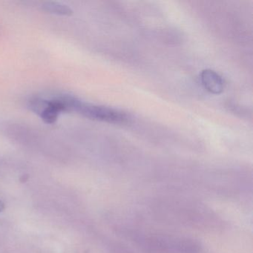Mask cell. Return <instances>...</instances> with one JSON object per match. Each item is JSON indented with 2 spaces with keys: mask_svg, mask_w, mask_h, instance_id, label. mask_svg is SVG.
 <instances>
[{
  "mask_svg": "<svg viewBox=\"0 0 253 253\" xmlns=\"http://www.w3.org/2000/svg\"><path fill=\"white\" fill-rule=\"evenodd\" d=\"M72 100L70 96H63L53 100L33 98L29 101V107L38 114L44 122L52 124L57 121L61 112H72Z\"/></svg>",
  "mask_w": 253,
  "mask_h": 253,
  "instance_id": "6da1fadb",
  "label": "cell"
},
{
  "mask_svg": "<svg viewBox=\"0 0 253 253\" xmlns=\"http://www.w3.org/2000/svg\"><path fill=\"white\" fill-rule=\"evenodd\" d=\"M201 83L204 88L214 94H220L224 89V82L221 77L214 71L206 69L201 74Z\"/></svg>",
  "mask_w": 253,
  "mask_h": 253,
  "instance_id": "3957f363",
  "label": "cell"
},
{
  "mask_svg": "<svg viewBox=\"0 0 253 253\" xmlns=\"http://www.w3.org/2000/svg\"><path fill=\"white\" fill-rule=\"evenodd\" d=\"M73 112H78L88 119L109 124H124L127 121L124 112L106 106L84 103L76 98L74 100Z\"/></svg>",
  "mask_w": 253,
  "mask_h": 253,
  "instance_id": "7a4b0ae2",
  "label": "cell"
},
{
  "mask_svg": "<svg viewBox=\"0 0 253 253\" xmlns=\"http://www.w3.org/2000/svg\"><path fill=\"white\" fill-rule=\"evenodd\" d=\"M4 209H5V204L2 201H0V211H2Z\"/></svg>",
  "mask_w": 253,
  "mask_h": 253,
  "instance_id": "5b68a950",
  "label": "cell"
},
{
  "mask_svg": "<svg viewBox=\"0 0 253 253\" xmlns=\"http://www.w3.org/2000/svg\"><path fill=\"white\" fill-rule=\"evenodd\" d=\"M42 8L46 12L62 16H71L73 14V10L63 3L57 2H45L42 3Z\"/></svg>",
  "mask_w": 253,
  "mask_h": 253,
  "instance_id": "277c9868",
  "label": "cell"
}]
</instances>
